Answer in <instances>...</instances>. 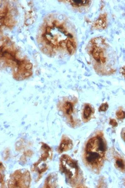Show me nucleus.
<instances>
[{"label": "nucleus", "mask_w": 125, "mask_h": 188, "mask_svg": "<svg viewBox=\"0 0 125 188\" xmlns=\"http://www.w3.org/2000/svg\"><path fill=\"white\" fill-rule=\"evenodd\" d=\"M109 123L110 125L113 127H116L118 125V123L114 119H110Z\"/></svg>", "instance_id": "nucleus-12"}, {"label": "nucleus", "mask_w": 125, "mask_h": 188, "mask_svg": "<svg viewBox=\"0 0 125 188\" xmlns=\"http://www.w3.org/2000/svg\"><path fill=\"white\" fill-rule=\"evenodd\" d=\"M95 112L93 107L89 103H85L82 107V115L83 119L88 120Z\"/></svg>", "instance_id": "nucleus-5"}, {"label": "nucleus", "mask_w": 125, "mask_h": 188, "mask_svg": "<svg viewBox=\"0 0 125 188\" xmlns=\"http://www.w3.org/2000/svg\"><path fill=\"white\" fill-rule=\"evenodd\" d=\"M71 3L73 6L79 7L82 6H86L88 5L90 2L89 0H71Z\"/></svg>", "instance_id": "nucleus-8"}, {"label": "nucleus", "mask_w": 125, "mask_h": 188, "mask_svg": "<svg viewBox=\"0 0 125 188\" xmlns=\"http://www.w3.org/2000/svg\"><path fill=\"white\" fill-rule=\"evenodd\" d=\"M61 166L62 171L70 179L76 178L78 174V167L77 162L69 156L64 155L61 160Z\"/></svg>", "instance_id": "nucleus-4"}, {"label": "nucleus", "mask_w": 125, "mask_h": 188, "mask_svg": "<svg viewBox=\"0 0 125 188\" xmlns=\"http://www.w3.org/2000/svg\"><path fill=\"white\" fill-rule=\"evenodd\" d=\"M91 47L89 50V53L93 60L94 68L98 74L102 75H107L113 74V72L111 70L108 65V59L105 56L106 45L103 46L104 41L102 39V44H98L96 42L95 39L91 42Z\"/></svg>", "instance_id": "nucleus-1"}, {"label": "nucleus", "mask_w": 125, "mask_h": 188, "mask_svg": "<svg viewBox=\"0 0 125 188\" xmlns=\"http://www.w3.org/2000/svg\"><path fill=\"white\" fill-rule=\"evenodd\" d=\"M109 105L107 102L102 103L98 108V111L100 112H105L108 109Z\"/></svg>", "instance_id": "nucleus-11"}, {"label": "nucleus", "mask_w": 125, "mask_h": 188, "mask_svg": "<svg viewBox=\"0 0 125 188\" xmlns=\"http://www.w3.org/2000/svg\"><path fill=\"white\" fill-rule=\"evenodd\" d=\"M124 137H125V133H124Z\"/></svg>", "instance_id": "nucleus-14"}, {"label": "nucleus", "mask_w": 125, "mask_h": 188, "mask_svg": "<svg viewBox=\"0 0 125 188\" xmlns=\"http://www.w3.org/2000/svg\"><path fill=\"white\" fill-rule=\"evenodd\" d=\"M115 114L116 117L118 119H123L125 118V112L121 109L118 110Z\"/></svg>", "instance_id": "nucleus-9"}, {"label": "nucleus", "mask_w": 125, "mask_h": 188, "mask_svg": "<svg viewBox=\"0 0 125 188\" xmlns=\"http://www.w3.org/2000/svg\"><path fill=\"white\" fill-rule=\"evenodd\" d=\"M106 146L103 138L99 136L90 139L85 147V158L92 165L99 164L104 156Z\"/></svg>", "instance_id": "nucleus-2"}, {"label": "nucleus", "mask_w": 125, "mask_h": 188, "mask_svg": "<svg viewBox=\"0 0 125 188\" xmlns=\"http://www.w3.org/2000/svg\"><path fill=\"white\" fill-rule=\"evenodd\" d=\"M72 146V142L70 139L67 138H64L61 142L59 150L60 152L62 153L64 151L70 149Z\"/></svg>", "instance_id": "nucleus-6"}, {"label": "nucleus", "mask_w": 125, "mask_h": 188, "mask_svg": "<svg viewBox=\"0 0 125 188\" xmlns=\"http://www.w3.org/2000/svg\"><path fill=\"white\" fill-rule=\"evenodd\" d=\"M107 18L106 15L103 14L100 16L98 19L96 21L94 24V27L98 29H104L106 26Z\"/></svg>", "instance_id": "nucleus-7"}, {"label": "nucleus", "mask_w": 125, "mask_h": 188, "mask_svg": "<svg viewBox=\"0 0 125 188\" xmlns=\"http://www.w3.org/2000/svg\"><path fill=\"white\" fill-rule=\"evenodd\" d=\"M117 166L120 169L123 170L125 169V164L123 160L121 159H117L116 161Z\"/></svg>", "instance_id": "nucleus-10"}, {"label": "nucleus", "mask_w": 125, "mask_h": 188, "mask_svg": "<svg viewBox=\"0 0 125 188\" xmlns=\"http://www.w3.org/2000/svg\"><path fill=\"white\" fill-rule=\"evenodd\" d=\"M78 101V99L76 97L71 98L64 97L58 102L57 105L58 109L68 119L72 125L74 124L73 115L76 112L75 106Z\"/></svg>", "instance_id": "nucleus-3"}, {"label": "nucleus", "mask_w": 125, "mask_h": 188, "mask_svg": "<svg viewBox=\"0 0 125 188\" xmlns=\"http://www.w3.org/2000/svg\"><path fill=\"white\" fill-rule=\"evenodd\" d=\"M120 72L125 79V64L120 68Z\"/></svg>", "instance_id": "nucleus-13"}]
</instances>
